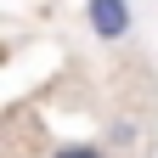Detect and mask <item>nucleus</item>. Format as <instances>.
<instances>
[{
    "instance_id": "obj_1",
    "label": "nucleus",
    "mask_w": 158,
    "mask_h": 158,
    "mask_svg": "<svg viewBox=\"0 0 158 158\" xmlns=\"http://www.w3.org/2000/svg\"><path fill=\"white\" fill-rule=\"evenodd\" d=\"M85 23H90L96 40L118 45V40L130 34V0H85Z\"/></svg>"
},
{
    "instance_id": "obj_2",
    "label": "nucleus",
    "mask_w": 158,
    "mask_h": 158,
    "mask_svg": "<svg viewBox=\"0 0 158 158\" xmlns=\"http://www.w3.org/2000/svg\"><path fill=\"white\" fill-rule=\"evenodd\" d=\"M107 147H113V152H147V147H152V135H147V124L118 118V124H113V135H107Z\"/></svg>"
},
{
    "instance_id": "obj_3",
    "label": "nucleus",
    "mask_w": 158,
    "mask_h": 158,
    "mask_svg": "<svg viewBox=\"0 0 158 158\" xmlns=\"http://www.w3.org/2000/svg\"><path fill=\"white\" fill-rule=\"evenodd\" d=\"M45 158H107V147H96V141H62V147H51Z\"/></svg>"
}]
</instances>
